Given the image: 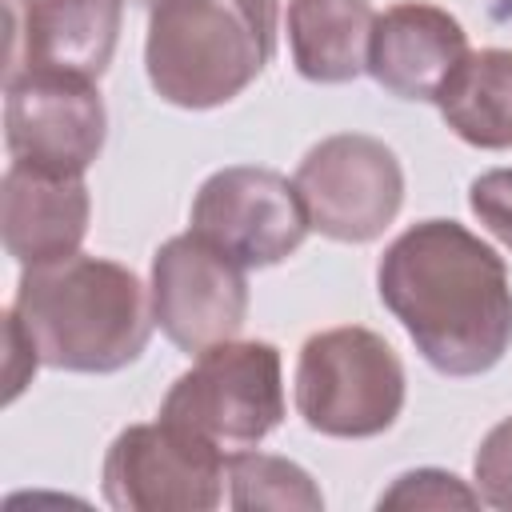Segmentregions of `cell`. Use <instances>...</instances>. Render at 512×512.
<instances>
[{"mask_svg":"<svg viewBox=\"0 0 512 512\" xmlns=\"http://www.w3.org/2000/svg\"><path fill=\"white\" fill-rule=\"evenodd\" d=\"M376 292L440 376H484L512 344L508 268L460 220L404 228L376 264Z\"/></svg>","mask_w":512,"mask_h":512,"instance_id":"6da1fadb","label":"cell"},{"mask_svg":"<svg viewBox=\"0 0 512 512\" xmlns=\"http://www.w3.org/2000/svg\"><path fill=\"white\" fill-rule=\"evenodd\" d=\"M12 316L44 368L108 376L140 360L152 340V292L128 264L76 252L20 272Z\"/></svg>","mask_w":512,"mask_h":512,"instance_id":"7a4b0ae2","label":"cell"},{"mask_svg":"<svg viewBox=\"0 0 512 512\" xmlns=\"http://www.w3.org/2000/svg\"><path fill=\"white\" fill-rule=\"evenodd\" d=\"M280 0H156L144 72L152 92L188 112L236 100L276 52Z\"/></svg>","mask_w":512,"mask_h":512,"instance_id":"3957f363","label":"cell"},{"mask_svg":"<svg viewBox=\"0 0 512 512\" xmlns=\"http://www.w3.org/2000/svg\"><path fill=\"white\" fill-rule=\"evenodd\" d=\"M292 396L312 432L332 440H372L404 412L408 380L396 348L380 332L340 324L304 340Z\"/></svg>","mask_w":512,"mask_h":512,"instance_id":"277c9868","label":"cell"},{"mask_svg":"<svg viewBox=\"0 0 512 512\" xmlns=\"http://www.w3.org/2000/svg\"><path fill=\"white\" fill-rule=\"evenodd\" d=\"M160 416L212 440L220 452L256 448L284 420V364L268 340L204 348L160 400Z\"/></svg>","mask_w":512,"mask_h":512,"instance_id":"5b68a950","label":"cell"},{"mask_svg":"<svg viewBox=\"0 0 512 512\" xmlns=\"http://www.w3.org/2000/svg\"><path fill=\"white\" fill-rule=\"evenodd\" d=\"M224 460L212 440L172 424H128L100 468L104 504L116 512H212L224 500Z\"/></svg>","mask_w":512,"mask_h":512,"instance_id":"8992f818","label":"cell"},{"mask_svg":"<svg viewBox=\"0 0 512 512\" xmlns=\"http://www.w3.org/2000/svg\"><path fill=\"white\" fill-rule=\"evenodd\" d=\"M312 232L336 244H372L404 204V168L396 152L368 132H336L312 144L296 168Z\"/></svg>","mask_w":512,"mask_h":512,"instance_id":"52a82bcc","label":"cell"},{"mask_svg":"<svg viewBox=\"0 0 512 512\" xmlns=\"http://www.w3.org/2000/svg\"><path fill=\"white\" fill-rule=\"evenodd\" d=\"M188 224L244 268L288 260L312 232L296 180L260 164H228L212 172L192 200Z\"/></svg>","mask_w":512,"mask_h":512,"instance_id":"ba28073f","label":"cell"},{"mask_svg":"<svg viewBox=\"0 0 512 512\" xmlns=\"http://www.w3.org/2000/svg\"><path fill=\"white\" fill-rule=\"evenodd\" d=\"M248 268L196 236H172L152 256V316L156 328L188 356L236 340L248 320Z\"/></svg>","mask_w":512,"mask_h":512,"instance_id":"9c48e42d","label":"cell"},{"mask_svg":"<svg viewBox=\"0 0 512 512\" xmlns=\"http://www.w3.org/2000/svg\"><path fill=\"white\" fill-rule=\"evenodd\" d=\"M108 136L96 80L24 72L4 84V144L20 164L84 176Z\"/></svg>","mask_w":512,"mask_h":512,"instance_id":"30bf717a","label":"cell"},{"mask_svg":"<svg viewBox=\"0 0 512 512\" xmlns=\"http://www.w3.org/2000/svg\"><path fill=\"white\" fill-rule=\"evenodd\" d=\"M124 0H8L4 84L24 72L100 80L120 40Z\"/></svg>","mask_w":512,"mask_h":512,"instance_id":"8fae6325","label":"cell"},{"mask_svg":"<svg viewBox=\"0 0 512 512\" xmlns=\"http://www.w3.org/2000/svg\"><path fill=\"white\" fill-rule=\"evenodd\" d=\"M468 52V32L448 8L404 0L376 16L368 76L400 100L436 104Z\"/></svg>","mask_w":512,"mask_h":512,"instance_id":"7c38bea8","label":"cell"},{"mask_svg":"<svg viewBox=\"0 0 512 512\" xmlns=\"http://www.w3.org/2000/svg\"><path fill=\"white\" fill-rule=\"evenodd\" d=\"M92 220L84 176L12 160L0 180V236L20 268L56 264L80 252Z\"/></svg>","mask_w":512,"mask_h":512,"instance_id":"4fadbf2b","label":"cell"},{"mask_svg":"<svg viewBox=\"0 0 512 512\" xmlns=\"http://www.w3.org/2000/svg\"><path fill=\"white\" fill-rule=\"evenodd\" d=\"M376 12L368 0H288L292 64L312 84H348L368 72Z\"/></svg>","mask_w":512,"mask_h":512,"instance_id":"5bb4252c","label":"cell"},{"mask_svg":"<svg viewBox=\"0 0 512 512\" xmlns=\"http://www.w3.org/2000/svg\"><path fill=\"white\" fill-rule=\"evenodd\" d=\"M436 108L464 144L512 152V48L468 52L444 84Z\"/></svg>","mask_w":512,"mask_h":512,"instance_id":"9a60e30c","label":"cell"},{"mask_svg":"<svg viewBox=\"0 0 512 512\" xmlns=\"http://www.w3.org/2000/svg\"><path fill=\"white\" fill-rule=\"evenodd\" d=\"M224 472H228V504L236 512H260V508L320 512L324 508L320 484L288 456L240 448V452H228Z\"/></svg>","mask_w":512,"mask_h":512,"instance_id":"2e32d148","label":"cell"},{"mask_svg":"<svg viewBox=\"0 0 512 512\" xmlns=\"http://www.w3.org/2000/svg\"><path fill=\"white\" fill-rule=\"evenodd\" d=\"M476 504H484L476 484L468 488L456 472L444 468L400 472L376 500V508H476Z\"/></svg>","mask_w":512,"mask_h":512,"instance_id":"e0dca14e","label":"cell"},{"mask_svg":"<svg viewBox=\"0 0 512 512\" xmlns=\"http://www.w3.org/2000/svg\"><path fill=\"white\" fill-rule=\"evenodd\" d=\"M472 480L488 508L512 512V416L488 428L472 456Z\"/></svg>","mask_w":512,"mask_h":512,"instance_id":"ac0fdd59","label":"cell"},{"mask_svg":"<svg viewBox=\"0 0 512 512\" xmlns=\"http://www.w3.org/2000/svg\"><path fill=\"white\" fill-rule=\"evenodd\" d=\"M468 208L504 248H512V168L480 172L468 184Z\"/></svg>","mask_w":512,"mask_h":512,"instance_id":"d6986e66","label":"cell"},{"mask_svg":"<svg viewBox=\"0 0 512 512\" xmlns=\"http://www.w3.org/2000/svg\"><path fill=\"white\" fill-rule=\"evenodd\" d=\"M4 332H8V356H4V384H8V392H4V400L12 404V400L32 384V376H36V368H40L44 360H40L36 344L28 340L24 324L12 316V308H8V316H4Z\"/></svg>","mask_w":512,"mask_h":512,"instance_id":"ffe728a7","label":"cell"},{"mask_svg":"<svg viewBox=\"0 0 512 512\" xmlns=\"http://www.w3.org/2000/svg\"><path fill=\"white\" fill-rule=\"evenodd\" d=\"M132 4H140V8H152V4H156V0H132Z\"/></svg>","mask_w":512,"mask_h":512,"instance_id":"44dd1931","label":"cell"}]
</instances>
